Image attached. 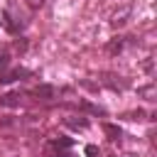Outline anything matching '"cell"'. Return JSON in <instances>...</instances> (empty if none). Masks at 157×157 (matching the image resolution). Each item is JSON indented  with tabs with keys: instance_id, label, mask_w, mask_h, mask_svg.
I'll return each instance as SVG.
<instances>
[{
	"instance_id": "1",
	"label": "cell",
	"mask_w": 157,
	"mask_h": 157,
	"mask_svg": "<svg viewBox=\"0 0 157 157\" xmlns=\"http://www.w3.org/2000/svg\"><path fill=\"white\" fill-rule=\"evenodd\" d=\"M74 140L71 137H54L47 142V157H71Z\"/></svg>"
},
{
	"instance_id": "2",
	"label": "cell",
	"mask_w": 157,
	"mask_h": 157,
	"mask_svg": "<svg viewBox=\"0 0 157 157\" xmlns=\"http://www.w3.org/2000/svg\"><path fill=\"white\" fill-rule=\"evenodd\" d=\"M25 93L32 96L34 103H52V101L56 98V88L49 86V83H42V86H37V88H32V91H25Z\"/></svg>"
},
{
	"instance_id": "3",
	"label": "cell",
	"mask_w": 157,
	"mask_h": 157,
	"mask_svg": "<svg viewBox=\"0 0 157 157\" xmlns=\"http://www.w3.org/2000/svg\"><path fill=\"white\" fill-rule=\"evenodd\" d=\"M2 25H5V29H7L10 34H20V32L25 29V22H22L20 17H15L10 10H2Z\"/></svg>"
},
{
	"instance_id": "4",
	"label": "cell",
	"mask_w": 157,
	"mask_h": 157,
	"mask_svg": "<svg viewBox=\"0 0 157 157\" xmlns=\"http://www.w3.org/2000/svg\"><path fill=\"white\" fill-rule=\"evenodd\" d=\"M27 76H32V71H27V69H22V66H12V69H7V71L0 74V83L22 81V78H27Z\"/></svg>"
},
{
	"instance_id": "5",
	"label": "cell",
	"mask_w": 157,
	"mask_h": 157,
	"mask_svg": "<svg viewBox=\"0 0 157 157\" xmlns=\"http://www.w3.org/2000/svg\"><path fill=\"white\" fill-rule=\"evenodd\" d=\"M22 103H25V91H10L0 96V105L5 108H20Z\"/></svg>"
},
{
	"instance_id": "6",
	"label": "cell",
	"mask_w": 157,
	"mask_h": 157,
	"mask_svg": "<svg viewBox=\"0 0 157 157\" xmlns=\"http://www.w3.org/2000/svg\"><path fill=\"white\" fill-rule=\"evenodd\" d=\"M101 86H105V88H110V91H125V81H120V76H115V74H103V78H101Z\"/></svg>"
},
{
	"instance_id": "7",
	"label": "cell",
	"mask_w": 157,
	"mask_h": 157,
	"mask_svg": "<svg viewBox=\"0 0 157 157\" xmlns=\"http://www.w3.org/2000/svg\"><path fill=\"white\" fill-rule=\"evenodd\" d=\"M125 39H128V37H113V39L108 42V47H105V49H108L110 54H118V52H123V47H125Z\"/></svg>"
},
{
	"instance_id": "8",
	"label": "cell",
	"mask_w": 157,
	"mask_h": 157,
	"mask_svg": "<svg viewBox=\"0 0 157 157\" xmlns=\"http://www.w3.org/2000/svg\"><path fill=\"white\" fill-rule=\"evenodd\" d=\"M103 130H105V135H108V140H120V128H115V125H110V123H105L103 125Z\"/></svg>"
},
{
	"instance_id": "9",
	"label": "cell",
	"mask_w": 157,
	"mask_h": 157,
	"mask_svg": "<svg viewBox=\"0 0 157 157\" xmlns=\"http://www.w3.org/2000/svg\"><path fill=\"white\" fill-rule=\"evenodd\" d=\"M10 64H12L10 52H0V74H2V71H7V69H10Z\"/></svg>"
},
{
	"instance_id": "10",
	"label": "cell",
	"mask_w": 157,
	"mask_h": 157,
	"mask_svg": "<svg viewBox=\"0 0 157 157\" xmlns=\"http://www.w3.org/2000/svg\"><path fill=\"white\" fill-rule=\"evenodd\" d=\"M64 123H66L69 128H81V130L88 125V120H86V118H81V120H64Z\"/></svg>"
},
{
	"instance_id": "11",
	"label": "cell",
	"mask_w": 157,
	"mask_h": 157,
	"mask_svg": "<svg viewBox=\"0 0 157 157\" xmlns=\"http://www.w3.org/2000/svg\"><path fill=\"white\" fill-rule=\"evenodd\" d=\"M27 5H29V10H39L44 5V0H27Z\"/></svg>"
},
{
	"instance_id": "12",
	"label": "cell",
	"mask_w": 157,
	"mask_h": 157,
	"mask_svg": "<svg viewBox=\"0 0 157 157\" xmlns=\"http://www.w3.org/2000/svg\"><path fill=\"white\" fill-rule=\"evenodd\" d=\"M128 118H130V120H142V118H145V110H137V113H128Z\"/></svg>"
},
{
	"instance_id": "13",
	"label": "cell",
	"mask_w": 157,
	"mask_h": 157,
	"mask_svg": "<svg viewBox=\"0 0 157 157\" xmlns=\"http://www.w3.org/2000/svg\"><path fill=\"white\" fill-rule=\"evenodd\" d=\"M86 155H88V157H96V155H98V147H96V145H88V147H86Z\"/></svg>"
}]
</instances>
